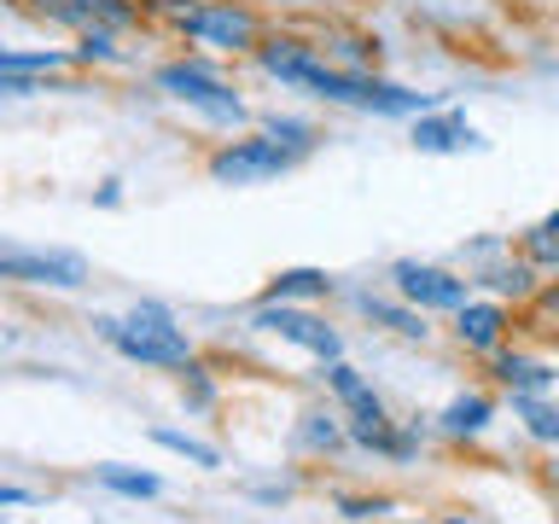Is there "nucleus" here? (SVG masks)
Instances as JSON below:
<instances>
[{
	"mask_svg": "<svg viewBox=\"0 0 559 524\" xmlns=\"http://www.w3.org/2000/svg\"><path fill=\"white\" fill-rule=\"evenodd\" d=\"M257 59L269 76L309 87V94H321L332 105H356V111H373V117H426L431 111V94H414V87H396L379 76H356V70H332L304 41H269V47H257Z\"/></svg>",
	"mask_w": 559,
	"mask_h": 524,
	"instance_id": "1",
	"label": "nucleus"
},
{
	"mask_svg": "<svg viewBox=\"0 0 559 524\" xmlns=\"http://www.w3.org/2000/svg\"><path fill=\"white\" fill-rule=\"evenodd\" d=\"M99 326H105V338L140 367H192V344L181 338V326H175L157 303L134 309L129 321H99Z\"/></svg>",
	"mask_w": 559,
	"mask_h": 524,
	"instance_id": "2",
	"label": "nucleus"
},
{
	"mask_svg": "<svg viewBox=\"0 0 559 524\" xmlns=\"http://www.w3.org/2000/svg\"><path fill=\"white\" fill-rule=\"evenodd\" d=\"M304 164V152L286 146V140L262 134V140H227V146L210 157V181L222 187H262V181H280L286 169Z\"/></svg>",
	"mask_w": 559,
	"mask_h": 524,
	"instance_id": "3",
	"label": "nucleus"
},
{
	"mask_svg": "<svg viewBox=\"0 0 559 524\" xmlns=\"http://www.w3.org/2000/svg\"><path fill=\"white\" fill-rule=\"evenodd\" d=\"M157 87H164L169 99H181V105H192L199 117H210V122H245V99L227 87L210 64H192V59H175V64H164L157 70Z\"/></svg>",
	"mask_w": 559,
	"mask_h": 524,
	"instance_id": "4",
	"label": "nucleus"
},
{
	"mask_svg": "<svg viewBox=\"0 0 559 524\" xmlns=\"http://www.w3.org/2000/svg\"><path fill=\"white\" fill-rule=\"evenodd\" d=\"M164 12L204 47H227V52L257 47V17L245 7H234V0H210V7H181V0H169Z\"/></svg>",
	"mask_w": 559,
	"mask_h": 524,
	"instance_id": "5",
	"label": "nucleus"
},
{
	"mask_svg": "<svg viewBox=\"0 0 559 524\" xmlns=\"http://www.w3.org/2000/svg\"><path fill=\"white\" fill-rule=\"evenodd\" d=\"M251 326L274 332V338H286V344H297V349H309V356H321V361H344V338H338V332H332V326L321 321V314H309V309L257 303Z\"/></svg>",
	"mask_w": 559,
	"mask_h": 524,
	"instance_id": "6",
	"label": "nucleus"
},
{
	"mask_svg": "<svg viewBox=\"0 0 559 524\" xmlns=\"http://www.w3.org/2000/svg\"><path fill=\"white\" fill-rule=\"evenodd\" d=\"M82 257L76 251H17L0 245V279H29V286H82Z\"/></svg>",
	"mask_w": 559,
	"mask_h": 524,
	"instance_id": "7",
	"label": "nucleus"
},
{
	"mask_svg": "<svg viewBox=\"0 0 559 524\" xmlns=\"http://www.w3.org/2000/svg\"><path fill=\"white\" fill-rule=\"evenodd\" d=\"M396 291L419 309H466V279H454L443 269H426V262H396Z\"/></svg>",
	"mask_w": 559,
	"mask_h": 524,
	"instance_id": "8",
	"label": "nucleus"
},
{
	"mask_svg": "<svg viewBox=\"0 0 559 524\" xmlns=\"http://www.w3.org/2000/svg\"><path fill=\"white\" fill-rule=\"evenodd\" d=\"M41 12L59 17V24H76L82 35L87 29H122V24H134L129 0H41Z\"/></svg>",
	"mask_w": 559,
	"mask_h": 524,
	"instance_id": "9",
	"label": "nucleus"
},
{
	"mask_svg": "<svg viewBox=\"0 0 559 524\" xmlns=\"http://www.w3.org/2000/svg\"><path fill=\"white\" fill-rule=\"evenodd\" d=\"M461 146H478V134H472V122L461 111H426L414 122V152H461Z\"/></svg>",
	"mask_w": 559,
	"mask_h": 524,
	"instance_id": "10",
	"label": "nucleus"
},
{
	"mask_svg": "<svg viewBox=\"0 0 559 524\" xmlns=\"http://www.w3.org/2000/svg\"><path fill=\"white\" fill-rule=\"evenodd\" d=\"M461 314V344H472V349H496L501 344V326H507V314H501V303H466V309H454Z\"/></svg>",
	"mask_w": 559,
	"mask_h": 524,
	"instance_id": "11",
	"label": "nucleus"
},
{
	"mask_svg": "<svg viewBox=\"0 0 559 524\" xmlns=\"http://www.w3.org/2000/svg\"><path fill=\"white\" fill-rule=\"evenodd\" d=\"M70 52H17V47H0V76H52V70H64Z\"/></svg>",
	"mask_w": 559,
	"mask_h": 524,
	"instance_id": "12",
	"label": "nucleus"
},
{
	"mask_svg": "<svg viewBox=\"0 0 559 524\" xmlns=\"http://www.w3.org/2000/svg\"><path fill=\"white\" fill-rule=\"evenodd\" d=\"M326 286H332V279L321 269H286L269 291H262V303H286V297H326Z\"/></svg>",
	"mask_w": 559,
	"mask_h": 524,
	"instance_id": "13",
	"label": "nucleus"
},
{
	"mask_svg": "<svg viewBox=\"0 0 559 524\" xmlns=\"http://www.w3.org/2000/svg\"><path fill=\"white\" fill-rule=\"evenodd\" d=\"M484 419H489V396H454L443 408V431L472 437V431H484Z\"/></svg>",
	"mask_w": 559,
	"mask_h": 524,
	"instance_id": "14",
	"label": "nucleus"
},
{
	"mask_svg": "<svg viewBox=\"0 0 559 524\" xmlns=\"http://www.w3.org/2000/svg\"><path fill=\"white\" fill-rule=\"evenodd\" d=\"M94 478H99L105 489H117V496H134V501L157 496V478H152V472H122V466H99Z\"/></svg>",
	"mask_w": 559,
	"mask_h": 524,
	"instance_id": "15",
	"label": "nucleus"
},
{
	"mask_svg": "<svg viewBox=\"0 0 559 524\" xmlns=\"http://www.w3.org/2000/svg\"><path fill=\"white\" fill-rule=\"evenodd\" d=\"M152 437H157L164 449L187 454V461H192V466H204V472H210V466H222V454L210 449V443H199V437H187V431H152Z\"/></svg>",
	"mask_w": 559,
	"mask_h": 524,
	"instance_id": "16",
	"label": "nucleus"
},
{
	"mask_svg": "<svg viewBox=\"0 0 559 524\" xmlns=\"http://www.w3.org/2000/svg\"><path fill=\"white\" fill-rule=\"evenodd\" d=\"M501 379L513 384V391H542L554 373L548 367H536V361H519V356H501Z\"/></svg>",
	"mask_w": 559,
	"mask_h": 524,
	"instance_id": "17",
	"label": "nucleus"
},
{
	"mask_svg": "<svg viewBox=\"0 0 559 524\" xmlns=\"http://www.w3.org/2000/svg\"><path fill=\"white\" fill-rule=\"evenodd\" d=\"M367 314H373V321H384L391 332H402V338H426V321H419V314H402V309H391V303H373V297H367Z\"/></svg>",
	"mask_w": 559,
	"mask_h": 524,
	"instance_id": "18",
	"label": "nucleus"
},
{
	"mask_svg": "<svg viewBox=\"0 0 559 524\" xmlns=\"http://www.w3.org/2000/svg\"><path fill=\"white\" fill-rule=\"evenodd\" d=\"M524 419H531V431L536 437H548V443H559V414L554 408H542V402H519Z\"/></svg>",
	"mask_w": 559,
	"mask_h": 524,
	"instance_id": "19",
	"label": "nucleus"
},
{
	"mask_svg": "<svg viewBox=\"0 0 559 524\" xmlns=\"http://www.w3.org/2000/svg\"><path fill=\"white\" fill-rule=\"evenodd\" d=\"M321 419H326V414H309V426H304V443H314V449H332V443H338V431H332V426H321Z\"/></svg>",
	"mask_w": 559,
	"mask_h": 524,
	"instance_id": "20",
	"label": "nucleus"
},
{
	"mask_svg": "<svg viewBox=\"0 0 559 524\" xmlns=\"http://www.w3.org/2000/svg\"><path fill=\"white\" fill-rule=\"evenodd\" d=\"M29 501V489H12V484H0V507H24Z\"/></svg>",
	"mask_w": 559,
	"mask_h": 524,
	"instance_id": "21",
	"label": "nucleus"
},
{
	"mask_svg": "<svg viewBox=\"0 0 559 524\" xmlns=\"http://www.w3.org/2000/svg\"><path fill=\"white\" fill-rule=\"evenodd\" d=\"M542 234H559V210H554V216H548V227H542Z\"/></svg>",
	"mask_w": 559,
	"mask_h": 524,
	"instance_id": "22",
	"label": "nucleus"
},
{
	"mask_svg": "<svg viewBox=\"0 0 559 524\" xmlns=\"http://www.w3.org/2000/svg\"><path fill=\"white\" fill-rule=\"evenodd\" d=\"M443 524H466V519H443Z\"/></svg>",
	"mask_w": 559,
	"mask_h": 524,
	"instance_id": "23",
	"label": "nucleus"
}]
</instances>
